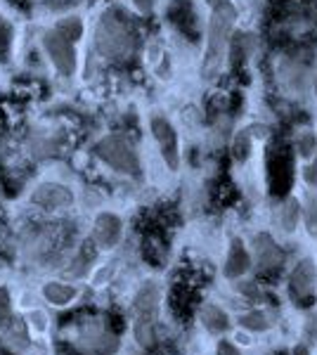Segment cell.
Wrapping results in <instances>:
<instances>
[{
    "label": "cell",
    "instance_id": "obj_1",
    "mask_svg": "<svg viewBox=\"0 0 317 355\" xmlns=\"http://www.w3.org/2000/svg\"><path fill=\"white\" fill-rule=\"evenodd\" d=\"M234 19H237V10L232 3L223 0V3L213 5V12L209 19V28H206V53H204V67H201V76L206 81L218 76L225 53H228L230 33H232Z\"/></svg>",
    "mask_w": 317,
    "mask_h": 355
},
{
    "label": "cell",
    "instance_id": "obj_2",
    "mask_svg": "<svg viewBox=\"0 0 317 355\" xmlns=\"http://www.w3.org/2000/svg\"><path fill=\"white\" fill-rule=\"evenodd\" d=\"M95 45L102 55L112 57V60L126 57L135 48V33H132V26L126 12H121V10H109V12L102 17L95 31Z\"/></svg>",
    "mask_w": 317,
    "mask_h": 355
},
{
    "label": "cell",
    "instance_id": "obj_3",
    "mask_svg": "<svg viewBox=\"0 0 317 355\" xmlns=\"http://www.w3.org/2000/svg\"><path fill=\"white\" fill-rule=\"evenodd\" d=\"M157 313L159 287L147 282L135 296V339L142 348H154L157 343Z\"/></svg>",
    "mask_w": 317,
    "mask_h": 355
},
{
    "label": "cell",
    "instance_id": "obj_4",
    "mask_svg": "<svg viewBox=\"0 0 317 355\" xmlns=\"http://www.w3.org/2000/svg\"><path fill=\"white\" fill-rule=\"evenodd\" d=\"M265 166H268V185L273 197H286L293 185V154L291 147L282 140L270 142L268 157H265Z\"/></svg>",
    "mask_w": 317,
    "mask_h": 355
},
{
    "label": "cell",
    "instance_id": "obj_5",
    "mask_svg": "<svg viewBox=\"0 0 317 355\" xmlns=\"http://www.w3.org/2000/svg\"><path fill=\"white\" fill-rule=\"evenodd\" d=\"M97 159H102L109 168L119 171L123 175H137L140 173V159L126 137L121 135H107L95 145Z\"/></svg>",
    "mask_w": 317,
    "mask_h": 355
},
{
    "label": "cell",
    "instance_id": "obj_6",
    "mask_svg": "<svg viewBox=\"0 0 317 355\" xmlns=\"http://www.w3.org/2000/svg\"><path fill=\"white\" fill-rule=\"evenodd\" d=\"M71 346L83 355H107L117 348V336L100 320H93V322L76 327V334L71 336Z\"/></svg>",
    "mask_w": 317,
    "mask_h": 355
},
{
    "label": "cell",
    "instance_id": "obj_7",
    "mask_svg": "<svg viewBox=\"0 0 317 355\" xmlns=\"http://www.w3.org/2000/svg\"><path fill=\"white\" fill-rule=\"evenodd\" d=\"M43 50L50 57L53 67L62 76H74L78 67V55H76V43H71L62 33H57L55 28L43 33Z\"/></svg>",
    "mask_w": 317,
    "mask_h": 355
},
{
    "label": "cell",
    "instance_id": "obj_8",
    "mask_svg": "<svg viewBox=\"0 0 317 355\" xmlns=\"http://www.w3.org/2000/svg\"><path fill=\"white\" fill-rule=\"evenodd\" d=\"M315 282H317V268L313 259H303L293 268L289 277V296L301 308H313L315 303Z\"/></svg>",
    "mask_w": 317,
    "mask_h": 355
},
{
    "label": "cell",
    "instance_id": "obj_9",
    "mask_svg": "<svg viewBox=\"0 0 317 355\" xmlns=\"http://www.w3.org/2000/svg\"><path fill=\"white\" fill-rule=\"evenodd\" d=\"M253 256H256L258 277H273V272H280L286 259L282 246H277V242L265 232L256 234V239H253Z\"/></svg>",
    "mask_w": 317,
    "mask_h": 355
},
{
    "label": "cell",
    "instance_id": "obj_10",
    "mask_svg": "<svg viewBox=\"0 0 317 355\" xmlns=\"http://www.w3.org/2000/svg\"><path fill=\"white\" fill-rule=\"evenodd\" d=\"M152 135L154 140L159 142V150H161V157H164L166 166L171 171H178V164H180V152H178V133L175 128L166 121L164 116H154L152 121Z\"/></svg>",
    "mask_w": 317,
    "mask_h": 355
},
{
    "label": "cell",
    "instance_id": "obj_11",
    "mask_svg": "<svg viewBox=\"0 0 317 355\" xmlns=\"http://www.w3.org/2000/svg\"><path fill=\"white\" fill-rule=\"evenodd\" d=\"M31 202L43 211H62L74 204V194L60 182H40L31 194Z\"/></svg>",
    "mask_w": 317,
    "mask_h": 355
},
{
    "label": "cell",
    "instance_id": "obj_12",
    "mask_svg": "<svg viewBox=\"0 0 317 355\" xmlns=\"http://www.w3.org/2000/svg\"><path fill=\"white\" fill-rule=\"evenodd\" d=\"M169 19L171 24L178 28L189 41H197L199 36V17L194 12L189 0H173L169 8Z\"/></svg>",
    "mask_w": 317,
    "mask_h": 355
},
{
    "label": "cell",
    "instance_id": "obj_13",
    "mask_svg": "<svg viewBox=\"0 0 317 355\" xmlns=\"http://www.w3.org/2000/svg\"><path fill=\"white\" fill-rule=\"evenodd\" d=\"M121 218L114 214H100L95 218V225H93V242L102 249H112V246L119 244L121 239Z\"/></svg>",
    "mask_w": 317,
    "mask_h": 355
},
{
    "label": "cell",
    "instance_id": "obj_14",
    "mask_svg": "<svg viewBox=\"0 0 317 355\" xmlns=\"http://www.w3.org/2000/svg\"><path fill=\"white\" fill-rule=\"evenodd\" d=\"M251 268V256L246 251V246L241 239H234L232 246H230V254H228V261H225V277L234 279V277H241L246 270Z\"/></svg>",
    "mask_w": 317,
    "mask_h": 355
},
{
    "label": "cell",
    "instance_id": "obj_15",
    "mask_svg": "<svg viewBox=\"0 0 317 355\" xmlns=\"http://www.w3.org/2000/svg\"><path fill=\"white\" fill-rule=\"evenodd\" d=\"M43 296H45V301L53 303V306H69V303L78 296V289L65 282H48L43 287Z\"/></svg>",
    "mask_w": 317,
    "mask_h": 355
},
{
    "label": "cell",
    "instance_id": "obj_16",
    "mask_svg": "<svg viewBox=\"0 0 317 355\" xmlns=\"http://www.w3.org/2000/svg\"><path fill=\"white\" fill-rule=\"evenodd\" d=\"M199 318H201V322H204V327L213 331V334H223V331L230 329V318L225 315L223 308L213 306V303L201 308Z\"/></svg>",
    "mask_w": 317,
    "mask_h": 355
},
{
    "label": "cell",
    "instance_id": "obj_17",
    "mask_svg": "<svg viewBox=\"0 0 317 355\" xmlns=\"http://www.w3.org/2000/svg\"><path fill=\"white\" fill-rule=\"evenodd\" d=\"M55 31L69 38L71 43H78V38L83 36V19L80 17H65L55 24Z\"/></svg>",
    "mask_w": 317,
    "mask_h": 355
},
{
    "label": "cell",
    "instance_id": "obj_18",
    "mask_svg": "<svg viewBox=\"0 0 317 355\" xmlns=\"http://www.w3.org/2000/svg\"><path fill=\"white\" fill-rule=\"evenodd\" d=\"M298 218H301V206H298L296 199H289L284 206H282V214H280V223L284 230H296Z\"/></svg>",
    "mask_w": 317,
    "mask_h": 355
},
{
    "label": "cell",
    "instance_id": "obj_19",
    "mask_svg": "<svg viewBox=\"0 0 317 355\" xmlns=\"http://www.w3.org/2000/svg\"><path fill=\"white\" fill-rule=\"evenodd\" d=\"M239 324H241L244 329H251V331H265V329H270L268 315L261 313V311H251V313L241 315V318H239Z\"/></svg>",
    "mask_w": 317,
    "mask_h": 355
},
{
    "label": "cell",
    "instance_id": "obj_20",
    "mask_svg": "<svg viewBox=\"0 0 317 355\" xmlns=\"http://www.w3.org/2000/svg\"><path fill=\"white\" fill-rule=\"evenodd\" d=\"M26 322L36 334H45L48 331V315H45V311H40V308H31L26 313Z\"/></svg>",
    "mask_w": 317,
    "mask_h": 355
},
{
    "label": "cell",
    "instance_id": "obj_21",
    "mask_svg": "<svg viewBox=\"0 0 317 355\" xmlns=\"http://www.w3.org/2000/svg\"><path fill=\"white\" fill-rule=\"evenodd\" d=\"M10 50H12V26L0 17V60H8Z\"/></svg>",
    "mask_w": 317,
    "mask_h": 355
},
{
    "label": "cell",
    "instance_id": "obj_22",
    "mask_svg": "<svg viewBox=\"0 0 317 355\" xmlns=\"http://www.w3.org/2000/svg\"><path fill=\"white\" fill-rule=\"evenodd\" d=\"M12 320V303H10L8 289H0V327H8Z\"/></svg>",
    "mask_w": 317,
    "mask_h": 355
},
{
    "label": "cell",
    "instance_id": "obj_23",
    "mask_svg": "<svg viewBox=\"0 0 317 355\" xmlns=\"http://www.w3.org/2000/svg\"><path fill=\"white\" fill-rule=\"evenodd\" d=\"M249 135L241 133L239 137H234V145H232V154L237 162H244L246 157H249Z\"/></svg>",
    "mask_w": 317,
    "mask_h": 355
},
{
    "label": "cell",
    "instance_id": "obj_24",
    "mask_svg": "<svg viewBox=\"0 0 317 355\" xmlns=\"http://www.w3.org/2000/svg\"><path fill=\"white\" fill-rule=\"evenodd\" d=\"M305 225H308L310 234H317V202L310 199L308 206H305Z\"/></svg>",
    "mask_w": 317,
    "mask_h": 355
},
{
    "label": "cell",
    "instance_id": "obj_25",
    "mask_svg": "<svg viewBox=\"0 0 317 355\" xmlns=\"http://www.w3.org/2000/svg\"><path fill=\"white\" fill-rule=\"evenodd\" d=\"M315 147H317V137H313L310 133H305L301 140H298L296 150L301 157H310V154H315Z\"/></svg>",
    "mask_w": 317,
    "mask_h": 355
},
{
    "label": "cell",
    "instance_id": "obj_26",
    "mask_svg": "<svg viewBox=\"0 0 317 355\" xmlns=\"http://www.w3.org/2000/svg\"><path fill=\"white\" fill-rule=\"evenodd\" d=\"M239 291L244 296H249L251 301H263V299H270L268 294H263L261 289H258V284H253V282H241L239 284Z\"/></svg>",
    "mask_w": 317,
    "mask_h": 355
},
{
    "label": "cell",
    "instance_id": "obj_27",
    "mask_svg": "<svg viewBox=\"0 0 317 355\" xmlns=\"http://www.w3.org/2000/svg\"><path fill=\"white\" fill-rule=\"evenodd\" d=\"M303 178H305V182L308 185H313V187H317V157H315V162L305 168V173H303Z\"/></svg>",
    "mask_w": 317,
    "mask_h": 355
},
{
    "label": "cell",
    "instance_id": "obj_28",
    "mask_svg": "<svg viewBox=\"0 0 317 355\" xmlns=\"http://www.w3.org/2000/svg\"><path fill=\"white\" fill-rule=\"evenodd\" d=\"M305 336H310V341L317 339V318H315V315H310V318L305 320Z\"/></svg>",
    "mask_w": 317,
    "mask_h": 355
},
{
    "label": "cell",
    "instance_id": "obj_29",
    "mask_svg": "<svg viewBox=\"0 0 317 355\" xmlns=\"http://www.w3.org/2000/svg\"><path fill=\"white\" fill-rule=\"evenodd\" d=\"M218 355H241L230 341H218Z\"/></svg>",
    "mask_w": 317,
    "mask_h": 355
},
{
    "label": "cell",
    "instance_id": "obj_30",
    "mask_svg": "<svg viewBox=\"0 0 317 355\" xmlns=\"http://www.w3.org/2000/svg\"><path fill=\"white\" fill-rule=\"evenodd\" d=\"M135 5H137L140 10H145V12H147V10L152 8V0H135Z\"/></svg>",
    "mask_w": 317,
    "mask_h": 355
},
{
    "label": "cell",
    "instance_id": "obj_31",
    "mask_svg": "<svg viewBox=\"0 0 317 355\" xmlns=\"http://www.w3.org/2000/svg\"><path fill=\"white\" fill-rule=\"evenodd\" d=\"M293 355H310L308 348H305V343H298L296 348H293Z\"/></svg>",
    "mask_w": 317,
    "mask_h": 355
},
{
    "label": "cell",
    "instance_id": "obj_32",
    "mask_svg": "<svg viewBox=\"0 0 317 355\" xmlns=\"http://www.w3.org/2000/svg\"><path fill=\"white\" fill-rule=\"evenodd\" d=\"M85 3H88V8H95V5L100 3V0H85Z\"/></svg>",
    "mask_w": 317,
    "mask_h": 355
},
{
    "label": "cell",
    "instance_id": "obj_33",
    "mask_svg": "<svg viewBox=\"0 0 317 355\" xmlns=\"http://www.w3.org/2000/svg\"><path fill=\"white\" fill-rule=\"evenodd\" d=\"M315 95H317V71H315Z\"/></svg>",
    "mask_w": 317,
    "mask_h": 355
},
{
    "label": "cell",
    "instance_id": "obj_34",
    "mask_svg": "<svg viewBox=\"0 0 317 355\" xmlns=\"http://www.w3.org/2000/svg\"><path fill=\"white\" fill-rule=\"evenodd\" d=\"M211 5H216V3H223V0H209Z\"/></svg>",
    "mask_w": 317,
    "mask_h": 355
},
{
    "label": "cell",
    "instance_id": "obj_35",
    "mask_svg": "<svg viewBox=\"0 0 317 355\" xmlns=\"http://www.w3.org/2000/svg\"><path fill=\"white\" fill-rule=\"evenodd\" d=\"M109 3H112V0H109Z\"/></svg>",
    "mask_w": 317,
    "mask_h": 355
}]
</instances>
